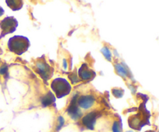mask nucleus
Returning a JSON list of instances; mask_svg holds the SVG:
<instances>
[{
    "label": "nucleus",
    "instance_id": "nucleus-15",
    "mask_svg": "<svg viewBox=\"0 0 159 132\" xmlns=\"http://www.w3.org/2000/svg\"><path fill=\"white\" fill-rule=\"evenodd\" d=\"M124 93V91L120 89H113V94L114 97L117 98H121Z\"/></svg>",
    "mask_w": 159,
    "mask_h": 132
},
{
    "label": "nucleus",
    "instance_id": "nucleus-20",
    "mask_svg": "<svg viewBox=\"0 0 159 132\" xmlns=\"http://www.w3.org/2000/svg\"><path fill=\"white\" fill-rule=\"evenodd\" d=\"M146 132H154V131H146Z\"/></svg>",
    "mask_w": 159,
    "mask_h": 132
},
{
    "label": "nucleus",
    "instance_id": "nucleus-9",
    "mask_svg": "<svg viewBox=\"0 0 159 132\" xmlns=\"http://www.w3.org/2000/svg\"><path fill=\"white\" fill-rule=\"evenodd\" d=\"M54 102H55V97L54 96V94L51 91H49L47 93H46L41 98V104L44 106H47L51 105Z\"/></svg>",
    "mask_w": 159,
    "mask_h": 132
},
{
    "label": "nucleus",
    "instance_id": "nucleus-18",
    "mask_svg": "<svg viewBox=\"0 0 159 132\" xmlns=\"http://www.w3.org/2000/svg\"><path fill=\"white\" fill-rule=\"evenodd\" d=\"M63 63H64V69H66L67 67H68V65H67L66 60L64 59V61H63Z\"/></svg>",
    "mask_w": 159,
    "mask_h": 132
},
{
    "label": "nucleus",
    "instance_id": "nucleus-5",
    "mask_svg": "<svg viewBox=\"0 0 159 132\" xmlns=\"http://www.w3.org/2000/svg\"><path fill=\"white\" fill-rule=\"evenodd\" d=\"M36 67H37V72L40 74L44 80H47L51 78V74H52V68L48 64H47L46 62L39 61L37 62Z\"/></svg>",
    "mask_w": 159,
    "mask_h": 132
},
{
    "label": "nucleus",
    "instance_id": "nucleus-19",
    "mask_svg": "<svg viewBox=\"0 0 159 132\" xmlns=\"http://www.w3.org/2000/svg\"><path fill=\"white\" fill-rule=\"evenodd\" d=\"M3 13H4V10H3V9H2V7L0 6V16H1Z\"/></svg>",
    "mask_w": 159,
    "mask_h": 132
},
{
    "label": "nucleus",
    "instance_id": "nucleus-11",
    "mask_svg": "<svg viewBox=\"0 0 159 132\" xmlns=\"http://www.w3.org/2000/svg\"><path fill=\"white\" fill-rule=\"evenodd\" d=\"M6 3L8 5V6L9 8H11L13 11H16V10H19L23 7V1H20V0H17V1H16V0H7Z\"/></svg>",
    "mask_w": 159,
    "mask_h": 132
},
{
    "label": "nucleus",
    "instance_id": "nucleus-17",
    "mask_svg": "<svg viewBox=\"0 0 159 132\" xmlns=\"http://www.w3.org/2000/svg\"><path fill=\"white\" fill-rule=\"evenodd\" d=\"M7 70H8V67L7 65H2L1 68H0V74L1 75H4L7 72Z\"/></svg>",
    "mask_w": 159,
    "mask_h": 132
},
{
    "label": "nucleus",
    "instance_id": "nucleus-8",
    "mask_svg": "<svg viewBox=\"0 0 159 132\" xmlns=\"http://www.w3.org/2000/svg\"><path fill=\"white\" fill-rule=\"evenodd\" d=\"M95 103V98L93 96L87 95V96H82L78 98L77 104L80 107L85 110H88L94 105Z\"/></svg>",
    "mask_w": 159,
    "mask_h": 132
},
{
    "label": "nucleus",
    "instance_id": "nucleus-14",
    "mask_svg": "<svg viewBox=\"0 0 159 132\" xmlns=\"http://www.w3.org/2000/svg\"><path fill=\"white\" fill-rule=\"evenodd\" d=\"M69 77L73 84L77 83V82L80 81L79 79H78V75L75 72H71V74H69Z\"/></svg>",
    "mask_w": 159,
    "mask_h": 132
},
{
    "label": "nucleus",
    "instance_id": "nucleus-1",
    "mask_svg": "<svg viewBox=\"0 0 159 132\" xmlns=\"http://www.w3.org/2000/svg\"><path fill=\"white\" fill-rule=\"evenodd\" d=\"M30 47L29 39L23 36H14L9 40L8 48L10 51L20 55L28 50Z\"/></svg>",
    "mask_w": 159,
    "mask_h": 132
},
{
    "label": "nucleus",
    "instance_id": "nucleus-7",
    "mask_svg": "<svg viewBox=\"0 0 159 132\" xmlns=\"http://www.w3.org/2000/svg\"><path fill=\"white\" fill-rule=\"evenodd\" d=\"M96 119H97V112L93 111V112L88 113L82 117V124L89 130H93L96 122Z\"/></svg>",
    "mask_w": 159,
    "mask_h": 132
},
{
    "label": "nucleus",
    "instance_id": "nucleus-6",
    "mask_svg": "<svg viewBox=\"0 0 159 132\" xmlns=\"http://www.w3.org/2000/svg\"><path fill=\"white\" fill-rule=\"evenodd\" d=\"M80 79L84 81H89L95 77V72L92 70L86 64H83L78 70Z\"/></svg>",
    "mask_w": 159,
    "mask_h": 132
},
{
    "label": "nucleus",
    "instance_id": "nucleus-3",
    "mask_svg": "<svg viewBox=\"0 0 159 132\" xmlns=\"http://www.w3.org/2000/svg\"><path fill=\"white\" fill-rule=\"evenodd\" d=\"M18 26V21L13 16H8L2 20L0 23L2 29V36H6L8 33H13Z\"/></svg>",
    "mask_w": 159,
    "mask_h": 132
},
{
    "label": "nucleus",
    "instance_id": "nucleus-21",
    "mask_svg": "<svg viewBox=\"0 0 159 132\" xmlns=\"http://www.w3.org/2000/svg\"><path fill=\"white\" fill-rule=\"evenodd\" d=\"M126 132H134V131H126Z\"/></svg>",
    "mask_w": 159,
    "mask_h": 132
},
{
    "label": "nucleus",
    "instance_id": "nucleus-2",
    "mask_svg": "<svg viewBox=\"0 0 159 132\" xmlns=\"http://www.w3.org/2000/svg\"><path fill=\"white\" fill-rule=\"evenodd\" d=\"M51 89L55 93L56 97L58 98H62L70 93L71 86L66 79L58 78L51 82Z\"/></svg>",
    "mask_w": 159,
    "mask_h": 132
},
{
    "label": "nucleus",
    "instance_id": "nucleus-12",
    "mask_svg": "<svg viewBox=\"0 0 159 132\" xmlns=\"http://www.w3.org/2000/svg\"><path fill=\"white\" fill-rule=\"evenodd\" d=\"M101 52L102 53V55L105 56L106 59L108 60V61H111V59H112V54H111V51H110V49L107 47H104L103 48H102Z\"/></svg>",
    "mask_w": 159,
    "mask_h": 132
},
{
    "label": "nucleus",
    "instance_id": "nucleus-10",
    "mask_svg": "<svg viewBox=\"0 0 159 132\" xmlns=\"http://www.w3.org/2000/svg\"><path fill=\"white\" fill-rule=\"evenodd\" d=\"M115 68L116 70H117V73H118L120 76L124 78L128 76L129 72L128 70H127V68H126V66H124L123 64H121V63H117V64L115 65Z\"/></svg>",
    "mask_w": 159,
    "mask_h": 132
},
{
    "label": "nucleus",
    "instance_id": "nucleus-13",
    "mask_svg": "<svg viewBox=\"0 0 159 132\" xmlns=\"http://www.w3.org/2000/svg\"><path fill=\"white\" fill-rule=\"evenodd\" d=\"M112 131H113V132H122L121 126H120V123H119V121H114L113 122Z\"/></svg>",
    "mask_w": 159,
    "mask_h": 132
},
{
    "label": "nucleus",
    "instance_id": "nucleus-16",
    "mask_svg": "<svg viewBox=\"0 0 159 132\" xmlns=\"http://www.w3.org/2000/svg\"><path fill=\"white\" fill-rule=\"evenodd\" d=\"M58 126H57V131H60L61 129V128L63 127V125L64 124V119L63 118V117L60 116L58 118Z\"/></svg>",
    "mask_w": 159,
    "mask_h": 132
},
{
    "label": "nucleus",
    "instance_id": "nucleus-4",
    "mask_svg": "<svg viewBox=\"0 0 159 132\" xmlns=\"http://www.w3.org/2000/svg\"><path fill=\"white\" fill-rule=\"evenodd\" d=\"M78 95H75L73 99H71V104L69 105V106L67 109V112L69 114V115L71 117V119L73 120H78L79 119L80 117H82V111L80 110V109L78 106L77 104V100H78Z\"/></svg>",
    "mask_w": 159,
    "mask_h": 132
}]
</instances>
